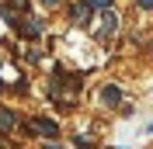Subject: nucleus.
<instances>
[{
	"instance_id": "obj_1",
	"label": "nucleus",
	"mask_w": 153,
	"mask_h": 149,
	"mask_svg": "<svg viewBox=\"0 0 153 149\" xmlns=\"http://www.w3.org/2000/svg\"><path fill=\"white\" fill-rule=\"evenodd\" d=\"M101 101H105V104H111V108H115V104L122 101V90H118V87H105V90H101Z\"/></svg>"
},
{
	"instance_id": "obj_2",
	"label": "nucleus",
	"mask_w": 153,
	"mask_h": 149,
	"mask_svg": "<svg viewBox=\"0 0 153 149\" xmlns=\"http://www.w3.org/2000/svg\"><path fill=\"white\" fill-rule=\"evenodd\" d=\"M35 132H42V135H56V121L38 118V121H35Z\"/></svg>"
},
{
	"instance_id": "obj_3",
	"label": "nucleus",
	"mask_w": 153,
	"mask_h": 149,
	"mask_svg": "<svg viewBox=\"0 0 153 149\" xmlns=\"http://www.w3.org/2000/svg\"><path fill=\"white\" fill-rule=\"evenodd\" d=\"M115 28H118V18H115V14H105V21H101V35H115Z\"/></svg>"
},
{
	"instance_id": "obj_4",
	"label": "nucleus",
	"mask_w": 153,
	"mask_h": 149,
	"mask_svg": "<svg viewBox=\"0 0 153 149\" xmlns=\"http://www.w3.org/2000/svg\"><path fill=\"white\" fill-rule=\"evenodd\" d=\"M10 125H14V114H10V111H4V108H0V128H10Z\"/></svg>"
},
{
	"instance_id": "obj_5",
	"label": "nucleus",
	"mask_w": 153,
	"mask_h": 149,
	"mask_svg": "<svg viewBox=\"0 0 153 149\" xmlns=\"http://www.w3.org/2000/svg\"><path fill=\"white\" fill-rule=\"evenodd\" d=\"M91 7H97V10H105V7H111V0H87Z\"/></svg>"
},
{
	"instance_id": "obj_6",
	"label": "nucleus",
	"mask_w": 153,
	"mask_h": 149,
	"mask_svg": "<svg viewBox=\"0 0 153 149\" xmlns=\"http://www.w3.org/2000/svg\"><path fill=\"white\" fill-rule=\"evenodd\" d=\"M136 4H139L143 10H150V7H153V0H136Z\"/></svg>"
},
{
	"instance_id": "obj_7",
	"label": "nucleus",
	"mask_w": 153,
	"mask_h": 149,
	"mask_svg": "<svg viewBox=\"0 0 153 149\" xmlns=\"http://www.w3.org/2000/svg\"><path fill=\"white\" fill-rule=\"evenodd\" d=\"M45 149H63V146H56V142H49V146H45Z\"/></svg>"
},
{
	"instance_id": "obj_8",
	"label": "nucleus",
	"mask_w": 153,
	"mask_h": 149,
	"mask_svg": "<svg viewBox=\"0 0 153 149\" xmlns=\"http://www.w3.org/2000/svg\"><path fill=\"white\" fill-rule=\"evenodd\" d=\"M45 4H59V0H45Z\"/></svg>"
}]
</instances>
